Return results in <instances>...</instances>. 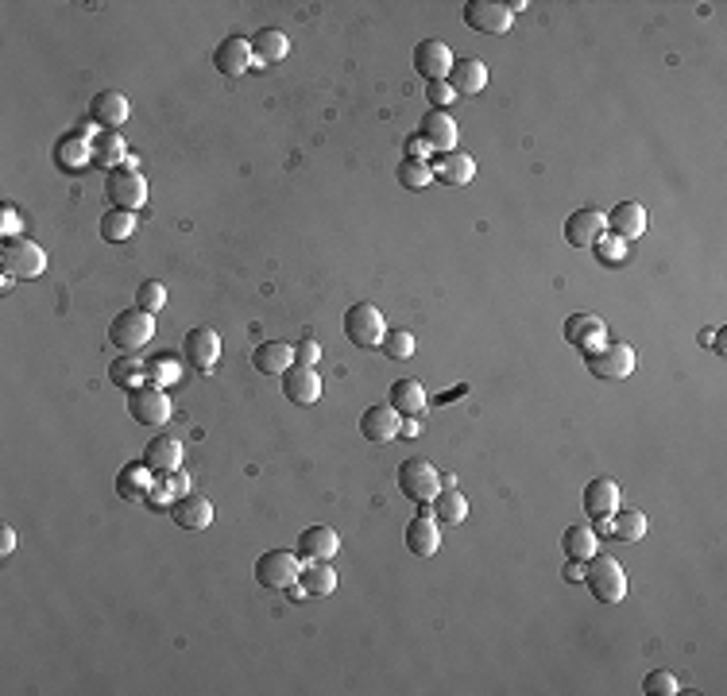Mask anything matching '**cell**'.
<instances>
[{"instance_id":"6da1fadb","label":"cell","mask_w":727,"mask_h":696,"mask_svg":"<svg viewBox=\"0 0 727 696\" xmlns=\"http://www.w3.org/2000/svg\"><path fill=\"white\" fill-rule=\"evenodd\" d=\"M584 565V584L600 604H619L627 596V573L615 557H588Z\"/></svg>"},{"instance_id":"7a4b0ae2","label":"cell","mask_w":727,"mask_h":696,"mask_svg":"<svg viewBox=\"0 0 727 696\" xmlns=\"http://www.w3.org/2000/svg\"><path fill=\"white\" fill-rule=\"evenodd\" d=\"M151 337H155V314H144V310H120L109 325L113 348L128 352V356H140Z\"/></svg>"},{"instance_id":"3957f363","label":"cell","mask_w":727,"mask_h":696,"mask_svg":"<svg viewBox=\"0 0 727 696\" xmlns=\"http://www.w3.org/2000/svg\"><path fill=\"white\" fill-rule=\"evenodd\" d=\"M0 263H4V275L12 279H39L47 271V256L43 248L28 240V236H12L0 244Z\"/></svg>"},{"instance_id":"277c9868","label":"cell","mask_w":727,"mask_h":696,"mask_svg":"<svg viewBox=\"0 0 727 696\" xmlns=\"http://www.w3.org/2000/svg\"><path fill=\"white\" fill-rule=\"evenodd\" d=\"M395 480H399V492L407 495L410 503H430L437 492H441V476H437V468L426 457H410V461L399 464V472H395Z\"/></svg>"},{"instance_id":"5b68a950","label":"cell","mask_w":727,"mask_h":696,"mask_svg":"<svg viewBox=\"0 0 727 696\" xmlns=\"http://www.w3.org/2000/svg\"><path fill=\"white\" fill-rule=\"evenodd\" d=\"M584 364L596 379H627L635 372V348L623 341H604L600 348L584 352Z\"/></svg>"},{"instance_id":"8992f818","label":"cell","mask_w":727,"mask_h":696,"mask_svg":"<svg viewBox=\"0 0 727 696\" xmlns=\"http://www.w3.org/2000/svg\"><path fill=\"white\" fill-rule=\"evenodd\" d=\"M105 198L113 209L136 213L147 202V178L136 167H117V171L105 174Z\"/></svg>"},{"instance_id":"52a82bcc","label":"cell","mask_w":727,"mask_h":696,"mask_svg":"<svg viewBox=\"0 0 727 696\" xmlns=\"http://www.w3.org/2000/svg\"><path fill=\"white\" fill-rule=\"evenodd\" d=\"M345 337L349 345L356 348H379L383 337H387V325H383V314H379L372 302H356L345 314Z\"/></svg>"},{"instance_id":"ba28073f","label":"cell","mask_w":727,"mask_h":696,"mask_svg":"<svg viewBox=\"0 0 727 696\" xmlns=\"http://www.w3.org/2000/svg\"><path fill=\"white\" fill-rule=\"evenodd\" d=\"M298 553L291 550H267L256 561V584L267 592H287L291 584H298Z\"/></svg>"},{"instance_id":"9c48e42d","label":"cell","mask_w":727,"mask_h":696,"mask_svg":"<svg viewBox=\"0 0 727 696\" xmlns=\"http://www.w3.org/2000/svg\"><path fill=\"white\" fill-rule=\"evenodd\" d=\"M128 414L140 422V426H163L171 418V399L163 387L155 383H140L128 391Z\"/></svg>"},{"instance_id":"30bf717a","label":"cell","mask_w":727,"mask_h":696,"mask_svg":"<svg viewBox=\"0 0 727 696\" xmlns=\"http://www.w3.org/2000/svg\"><path fill=\"white\" fill-rule=\"evenodd\" d=\"M461 16H465V24L476 35H507L511 31V8L507 4H495V0H468L465 8H461Z\"/></svg>"},{"instance_id":"8fae6325","label":"cell","mask_w":727,"mask_h":696,"mask_svg":"<svg viewBox=\"0 0 727 696\" xmlns=\"http://www.w3.org/2000/svg\"><path fill=\"white\" fill-rule=\"evenodd\" d=\"M217 356H221V337H217V329L194 325V329L182 337V360H186L194 372H213Z\"/></svg>"},{"instance_id":"7c38bea8","label":"cell","mask_w":727,"mask_h":696,"mask_svg":"<svg viewBox=\"0 0 727 696\" xmlns=\"http://www.w3.org/2000/svg\"><path fill=\"white\" fill-rule=\"evenodd\" d=\"M414 70H418L426 82H445L449 70H453V51H449V43H441V39H422V43L414 47Z\"/></svg>"},{"instance_id":"4fadbf2b","label":"cell","mask_w":727,"mask_h":696,"mask_svg":"<svg viewBox=\"0 0 727 696\" xmlns=\"http://www.w3.org/2000/svg\"><path fill=\"white\" fill-rule=\"evenodd\" d=\"M437 546H441V530L430 515V503H418V515L407 522V550L414 557H434Z\"/></svg>"},{"instance_id":"5bb4252c","label":"cell","mask_w":727,"mask_h":696,"mask_svg":"<svg viewBox=\"0 0 727 696\" xmlns=\"http://www.w3.org/2000/svg\"><path fill=\"white\" fill-rule=\"evenodd\" d=\"M604 232H608V217L600 209H577L565 217V240L573 248H592Z\"/></svg>"},{"instance_id":"9a60e30c","label":"cell","mask_w":727,"mask_h":696,"mask_svg":"<svg viewBox=\"0 0 727 696\" xmlns=\"http://www.w3.org/2000/svg\"><path fill=\"white\" fill-rule=\"evenodd\" d=\"M430 171H434L437 182L445 186H468L472 174H476V159L468 151H437V159H430Z\"/></svg>"},{"instance_id":"2e32d148","label":"cell","mask_w":727,"mask_h":696,"mask_svg":"<svg viewBox=\"0 0 727 696\" xmlns=\"http://www.w3.org/2000/svg\"><path fill=\"white\" fill-rule=\"evenodd\" d=\"M399 426H403V418L395 414V406H368L364 414H360V434L364 441H376V445H387V441H395L399 437Z\"/></svg>"},{"instance_id":"e0dca14e","label":"cell","mask_w":727,"mask_h":696,"mask_svg":"<svg viewBox=\"0 0 727 696\" xmlns=\"http://www.w3.org/2000/svg\"><path fill=\"white\" fill-rule=\"evenodd\" d=\"M283 395H287V403L294 406H310L321 399V379L314 368H302V364H291L287 372H283Z\"/></svg>"},{"instance_id":"ac0fdd59","label":"cell","mask_w":727,"mask_h":696,"mask_svg":"<svg viewBox=\"0 0 727 696\" xmlns=\"http://www.w3.org/2000/svg\"><path fill=\"white\" fill-rule=\"evenodd\" d=\"M418 140L430 147V151H453L457 147V120L449 113H430L422 116V124H418Z\"/></svg>"},{"instance_id":"d6986e66","label":"cell","mask_w":727,"mask_h":696,"mask_svg":"<svg viewBox=\"0 0 727 696\" xmlns=\"http://www.w3.org/2000/svg\"><path fill=\"white\" fill-rule=\"evenodd\" d=\"M89 120H93L97 128L117 132L120 124L128 120V97L117 93V89H101V93L89 101Z\"/></svg>"},{"instance_id":"ffe728a7","label":"cell","mask_w":727,"mask_h":696,"mask_svg":"<svg viewBox=\"0 0 727 696\" xmlns=\"http://www.w3.org/2000/svg\"><path fill=\"white\" fill-rule=\"evenodd\" d=\"M337 550H341V538L333 526H306L298 534V557L306 561H333Z\"/></svg>"},{"instance_id":"44dd1931","label":"cell","mask_w":727,"mask_h":696,"mask_svg":"<svg viewBox=\"0 0 727 696\" xmlns=\"http://www.w3.org/2000/svg\"><path fill=\"white\" fill-rule=\"evenodd\" d=\"M167 515H171L182 530L198 534V530H205V526L213 522V503H209L205 495H182V499H175V503L167 507Z\"/></svg>"},{"instance_id":"7402d4cb","label":"cell","mask_w":727,"mask_h":696,"mask_svg":"<svg viewBox=\"0 0 727 696\" xmlns=\"http://www.w3.org/2000/svg\"><path fill=\"white\" fill-rule=\"evenodd\" d=\"M213 66H217L225 78H240V74L252 66V47H248V39H244V35L221 39L217 51H213Z\"/></svg>"},{"instance_id":"603a6c76","label":"cell","mask_w":727,"mask_h":696,"mask_svg":"<svg viewBox=\"0 0 727 696\" xmlns=\"http://www.w3.org/2000/svg\"><path fill=\"white\" fill-rule=\"evenodd\" d=\"M565 341L581 352H592L608 341V329L596 314H573V318H565Z\"/></svg>"},{"instance_id":"cb8c5ba5","label":"cell","mask_w":727,"mask_h":696,"mask_svg":"<svg viewBox=\"0 0 727 696\" xmlns=\"http://www.w3.org/2000/svg\"><path fill=\"white\" fill-rule=\"evenodd\" d=\"M445 82L453 86V93H461V97H476V93H484V86H488V66L480 58H453V70H449Z\"/></svg>"},{"instance_id":"d4e9b609","label":"cell","mask_w":727,"mask_h":696,"mask_svg":"<svg viewBox=\"0 0 727 696\" xmlns=\"http://www.w3.org/2000/svg\"><path fill=\"white\" fill-rule=\"evenodd\" d=\"M298 588L306 600H325L337 592V569L329 561H310L298 569Z\"/></svg>"},{"instance_id":"484cf974","label":"cell","mask_w":727,"mask_h":696,"mask_svg":"<svg viewBox=\"0 0 727 696\" xmlns=\"http://www.w3.org/2000/svg\"><path fill=\"white\" fill-rule=\"evenodd\" d=\"M604 217H608V232L611 236H619L623 244L646 232V209H642L639 202H619L611 213H604Z\"/></svg>"},{"instance_id":"4316f807","label":"cell","mask_w":727,"mask_h":696,"mask_svg":"<svg viewBox=\"0 0 727 696\" xmlns=\"http://www.w3.org/2000/svg\"><path fill=\"white\" fill-rule=\"evenodd\" d=\"M89 151H93V167H105V171H117L128 163V147L120 140V132H93L89 136Z\"/></svg>"},{"instance_id":"83f0119b","label":"cell","mask_w":727,"mask_h":696,"mask_svg":"<svg viewBox=\"0 0 727 696\" xmlns=\"http://www.w3.org/2000/svg\"><path fill=\"white\" fill-rule=\"evenodd\" d=\"M430 515L441 526H457V522L468 519V499L461 495L457 484H441V492L430 499Z\"/></svg>"},{"instance_id":"f1b7e54d","label":"cell","mask_w":727,"mask_h":696,"mask_svg":"<svg viewBox=\"0 0 727 696\" xmlns=\"http://www.w3.org/2000/svg\"><path fill=\"white\" fill-rule=\"evenodd\" d=\"M294 364V345H283V341H263V345L252 348V368L260 376H283Z\"/></svg>"},{"instance_id":"f546056e","label":"cell","mask_w":727,"mask_h":696,"mask_svg":"<svg viewBox=\"0 0 727 696\" xmlns=\"http://www.w3.org/2000/svg\"><path fill=\"white\" fill-rule=\"evenodd\" d=\"M248 47H252V62H256V66H271V62H283V58H287L291 39H287L279 28H260L252 39H248Z\"/></svg>"},{"instance_id":"4dcf8cb0","label":"cell","mask_w":727,"mask_h":696,"mask_svg":"<svg viewBox=\"0 0 727 696\" xmlns=\"http://www.w3.org/2000/svg\"><path fill=\"white\" fill-rule=\"evenodd\" d=\"M151 484H155V472H151L144 461L124 464V468L117 472V495H120V499H128V503H140V499H147Z\"/></svg>"},{"instance_id":"1f68e13d","label":"cell","mask_w":727,"mask_h":696,"mask_svg":"<svg viewBox=\"0 0 727 696\" xmlns=\"http://www.w3.org/2000/svg\"><path fill=\"white\" fill-rule=\"evenodd\" d=\"M55 163H59L66 174L86 171L89 163H93V151H89L86 136H82V132H70V136H62L59 144H55Z\"/></svg>"},{"instance_id":"d6a6232c","label":"cell","mask_w":727,"mask_h":696,"mask_svg":"<svg viewBox=\"0 0 727 696\" xmlns=\"http://www.w3.org/2000/svg\"><path fill=\"white\" fill-rule=\"evenodd\" d=\"M584 511H588L592 519L615 515V511H619V484H615V480H608V476L592 480V484L584 488Z\"/></svg>"},{"instance_id":"836d02e7","label":"cell","mask_w":727,"mask_h":696,"mask_svg":"<svg viewBox=\"0 0 727 696\" xmlns=\"http://www.w3.org/2000/svg\"><path fill=\"white\" fill-rule=\"evenodd\" d=\"M182 495H190V476H186L182 468H175V472L155 476V484H151V492H147L144 503H151V507H171V503L182 499Z\"/></svg>"},{"instance_id":"e575fe53","label":"cell","mask_w":727,"mask_h":696,"mask_svg":"<svg viewBox=\"0 0 727 696\" xmlns=\"http://www.w3.org/2000/svg\"><path fill=\"white\" fill-rule=\"evenodd\" d=\"M144 464L155 472V476L175 472L178 464H182V445H178V437H155V441H147Z\"/></svg>"},{"instance_id":"d590c367","label":"cell","mask_w":727,"mask_h":696,"mask_svg":"<svg viewBox=\"0 0 727 696\" xmlns=\"http://www.w3.org/2000/svg\"><path fill=\"white\" fill-rule=\"evenodd\" d=\"M391 406H395L399 418H418V414H426V387H422L418 379H399V383L391 387Z\"/></svg>"},{"instance_id":"8d00e7d4","label":"cell","mask_w":727,"mask_h":696,"mask_svg":"<svg viewBox=\"0 0 727 696\" xmlns=\"http://www.w3.org/2000/svg\"><path fill=\"white\" fill-rule=\"evenodd\" d=\"M144 376L155 387H171V383L182 379V364H178V356H171V352H151L144 364Z\"/></svg>"},{"instance_id":"74e56055","label":"cell","mask_w":727,"mask_h":696,"mask_svg":"<svg viewBox=\"0 0 727 696\" xmlns=\"http://www.w3.org/2000/svg\"><path fill=\"white\" fill-rule=\"evenodd\" d=\"M395 178H399V186H403V190H426V186L434 182L430 159H422V155H407V159L395 167Z\"/></svg>"},{"instance_id":"f35d334b","label":"cell","mask_w":727,"mask_h":696,"mask_svg":"<svg viewBox=\"0 0 727 696\" xmlns=\"http://www.w3.org/2000/svg\"><path fill=\"white\" fill-rule=\"evenodd\" d=\"M642 534H646V515L635 511V507H619L615 515H611V538L615 542H639Z\"/></svg>"},{"instance_id":"ab89813d","label":"cell","mask_w":727,"mask_h":696,"mask_svg":"<svg viewBox=\"0 0 727 696\" xmlns=\"http://www.w3.org/2000/svg\"><path fill=\"white\" fill-rule=\"evenodd\" d=\"M109 379L117 383V387H124V391H132V387H140V383H147L144 376V360L140 356H117L113 364H109Z\"/></svg>"},{"instance_id":"60d3db41","label":"cell","mask_w":727,"mask_h":696,"mask_svg":"<svg viewBox=\"0 0 727 696\" xmlns=\"http://www.w3.org/2000/svg\"><path fill=\"white\" fill-rule=\"evenodd\" d=\"M561 546H565V557L588 561V557H596V534H592V526H569Z\"/></svg>"},{"instance_id":"b9f144b4","label":"cell","mask_w":727,"mask_h":696,"mask_svg":"<svg viewBox=\"0 0 727 696\" xmlns=\"http://www.w3.org/2000/svg\"><path fill=\"white\" fill-rule=\"evenodd\" d=\"M132 232H136V213H128V209H109V213L101 217V236H105L109 244L128 240Z\"/></svg>"},{"instance_id":"7bdbcfd3","label":"cell","mask_w":727,"mask_h":696,"mask_svg":"<svg viewBox=\"0 0 727 696\" xmlns=\"http://www.w3.org/2000/svg\"><path fill=\"white\" fill-rule=\"evenodd\" d=\"M167 306V287L159 283V279H144L140 287H136V310H144V314H159Z\"/></svg>"},{"instance_id":"ee69618b","label":"cell","mask_w":727,"mask_h":696,"mask_svg":"<svg viewBox=\"0 0 727 696\" xmlns=\"http://www.w3.org/2000/svg\"><path fill=\"white\" fill-rule=\"evenodd\" d=\"M379 348H383L391 360H410V356H414V333H410V329H391Z\"/></svg>"},{"instance_id":"f6af8a7d","label":"cell","mask_w":727,"mask_h":696,"mask_svg":"<svg viewBox=\"0 0 727 696\" xmlns=\"http://www.w3.org/2000/svg\"><path fill=\"white\" fill-rule=\"evenodd\" d=\"M677 689H681V685H677V677H673L669 669H654V673L642 677V693H650V696H673Z\"/></svg>"},{"instance_id":"bcb514c9","label":"cell","mask_w":727,"mask_h":696,"mask_svg":"<svg viewBox=\"0 0 727 696\" xmlns=\"http://www.w3.org/2000/svg\"><path fill=\"white\" fill-rule=\"evenodd\" d=\"M592 248H596V260L600 263H623L627 260V244H623L619 236H611V232H604Z\"/></svg>"},{"instance_id":"7dc6e473","label":"cell","mask_w":727,"mask_h":696,"mask_svg":"<svg viewBox=\"0 0 727 696\" xmlns=\"http://www.w3.org/2000/svg\"><path fill=\"white\" fill-rule=\"evenodd\" d=\"M426 101L434 105L437 113H445V109L457 101V93H453V86H449V82H426Z\"/></svg>"},{"instance_id":"c3c4849f","label":"cell","mask_w":727,"mask_h":696,"mask_svg":"<svg viewBox=\"0 0 727 696\" xmlns=\"http://www.w3.org/2000/svg\"><path fill=\"white\" fill-rule=\"evenodd\" d=\"M318 360H321V345H318V341H310V337H306V341H298V345H294V364H302V368H314Z\"/></svg>"},{"instance_id":"681fc988","label":"cell","mask_w":727,"mask_h":696,"mask_svg":"<svg viewBox=\"0 0 727 696\" xmlns=\"http://www.w3.org/2000/svg\"><path fill=\"white\" fill-rule=\"evenodd\" d=\"M0 232H4V240L24 236V232H20V213H16L12 205H4V209H0Z\"/></svg>"},{"instance_id":"f907efd6","label":"cell","mask_w":727,"mask_h":696,"mask_svg":"<svg viewBox=\"0 0 727 696\" xmlns=\"http://www.w3.org/2000/svg\"><path fill=\"white\" fill-rule=\"evenodd\" d=\"M12 550H16V530H12V526H4V530H0V557L8 561Z\"/></svg>"},{"instance_id":"816d5d0a","label":"cell","mask_w":727,"mask_h":696,"mask_svg":"<svg viewBox=\"0 0 727 696\" xmlns=\"http://www.w3.org/2000/svg\"><path fill=\"white\" fill-rule=\"evenodd\" d=\"M704 341L712 345V352H724V333H720V329H712V333H700V345H704Z\"/></svg>"},{"instance_id":"f5cc1de1","label":"cell","mask_w":727,"mask_h":696,"mask_svg":"<svg viewBox=\"0 0 727 696\" xmlns=\"http://www.w3.org/2000/svg\"><path fill=\"white\" fill-rule=\"evenodd\" d=\"M584 577V561H573L569 557V569H565V580H581Z\"/></svg>"},{"instance_id":"db71d44e","label":"cell","mask_w":727,"mask_h":696,"mask_svg":"<svg viewBox=\"0 0 727 696\" xmlns=\"http://www.w3.org/2000/svg\"><path fill=\"white\" fill-rule=\"evenodd\" d=\"M399 434H407V437H414V434H418V418H403V426H399Z\"/></svg>"}]
</instances>
